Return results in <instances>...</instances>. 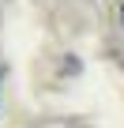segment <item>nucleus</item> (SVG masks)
Listing matches in <instances>:
<instances>
[{"label":"nucleus","instance_id":"f257e3e1","mask_svg":"<svg viewBox=\"0 0 124 128\" xmlns=\"http://www.w3.org/2000/svg\"><path fill=\"white\" fill-rule=\"evenodd\" d=\"M120 19H124V8H120Z\"/></svg>","mask_w":124,"mask_h":128},{"label":"nucleus","instance_id":"f03ea898","mask_svg":"<svg viewBox=\"0 0 124 128\" xmlns=\"http://www.w3.org/2000/svg\"><path fill=\"white\" fill-rule=\"evenodd\" d=\"M0 79H4V72H0Z\"/></svg>","mask_w":124,"mask_h":128}]
</instances>
